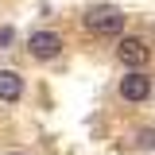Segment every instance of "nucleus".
Listing matches in <instances>:
<instances>
[{
	"label": "nucleus",
	"mask_w": 155,
	"mask_h": 155,
	"mask_svg": "<svg viewBox=\"0 0 155 155\" xmlns=\"http://www.w3.org/2000/svg\"><path fill=\"white\" fill-rule=\"evenodd\" d=\"M124 12L116 8V4H93V8H85V16H81V23H85V31H93V35H120L124 31Z\"/></svg>",
	"instance_id": "1"
},
{
	"label": "nucleus",
	"mask_w": 155,
	"mask_h": 155,
	"mask_svg": "<svg viewBox=\"0 0 155 155\" xmlns=\"http://www.w3.org/2000/svg\"><path fill=\"white\" fill-rule=\"evenodd\" d=\"M116 58H120L128 70H143L147 58H151V47H147V39H140V35H124L116 43Z\"/></svg>",
	"instance_id": "2"
},
{
	"label": "nucleus",
	"mask_w": 155,
	"mask_h": 155,
	"mask_svg": "<svg viewBox=\"0 0 155 155\" xmlns=\"http://www.w3.org/2000/svg\"><path fill=\"white\" fill-rule=\"evenodd\" d=\"M136 143H140V147H155V132H151V128H143V132H140V140H136Z\"/></svg>",
	"instance_id": "6"
},
{
	"label": "nucleus",
	"mask_w": 155,
	"mask_h": 155,
	"mask_svg": "<svg viewBox=\"0 0 155 155\" xmlns=\"http://www.w3.org/2000/svg\"><path fill=\"white\" fill-rule=\"evenodd\" d=\"M19 97H23V78H19L16 70H0V101L16 105Z\"/></svg>",
	"instance_id": "5"
},
{
	"label": "nucleus",
	"mask_w": 155,
	"mask_h": 155,
	"mask_svg": "<svg viewBox=\"0 0 155 155\" xmlns=\"http://www.w3.org/2000/svg\"><path fill=\"white\" fill-rule=\"evenodd\" d=\"M12 39H16V31H12V27H0V47H8Z\"/></svg>",
	"instance_id": "7"
},
{
	"label": "nucleus",
	"mask_w": 155,
	"mask_h": 155,
	"mask_svg": "<svg viewBox=\"0 0 155 155\" xmlns=\"http://www.w3.org/2000/svg\"><path fill=\"white\" fill-rule=\"evenodd\" d=\"M12 155H23V151H12Z\"/></svg>",
	"instance_id": "8"
},
{
	"label": "nucleus",
	"mask_w": 155,
	"mask_h": 155,
	"mask_svg": "<svg viewBox=\"0 0 155 155\" xmlns=\"http://www.w3.org/2000/svg\"><path fill=\"white\" fill-rule=\"evenodd\" d=\"M120 97L124 101H147L151 97V78L143 70H132V74L120 78Z\"/></svg>",
	"instance_id": "4"
},
{
	"label": "nucleus",
	"mask_w": 155,
	"mask_h": 155,
	"mask_svg": "<svg viewBox=\"0 0 155 155\" xmlns=\"http://www.w3.org/2000/svg\"><path fill=\"white\" fill-rule=\"evenodd\" d=\"M27 51H31V58L51 62V58L62 54V35H54V31H31V39H27Z\"/></svg>",
	"instance_id": "3"
}]
</instances>
